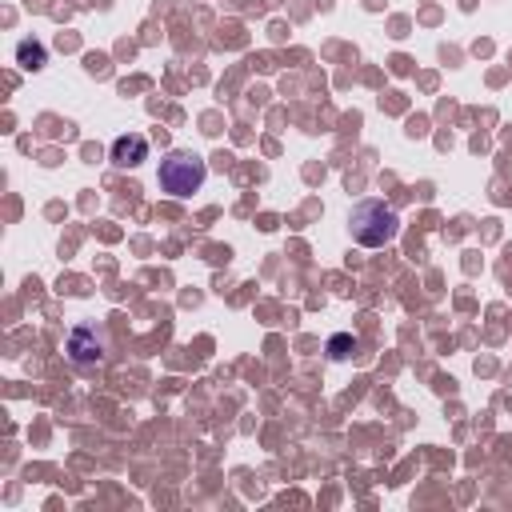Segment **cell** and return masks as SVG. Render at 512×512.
Returning a JSON list of instances; mask_svg holds the SVG:
<instances>
[{
  "mask_svg": "<svg viewBox=\"0 0 512 512\" xmlns=\"http://www.w3.org/2000/svg\"><path fill=\"white\" fill-rule=\"evenodd\" d=\"M204 176H208V168H204V160H196V156H188V152H172V156H164L160 160V188L168 192V196H192L200 184H204Z\"/></svg>",
  "mask_w": 512,
  "mask_h": 512,
  "instance_id": "cell-2",
  "label": "cell"
},
{
  "mask_svg": "<svg viewBox=\"0 0 512 512\" xmlns=\"http://www.w3.org/2000/svg\"><path fill=\"white\" fill-rule=\"evenodd\" d=\"M352 224V240L364 244V248H384L388 240H396L400 232V216L384 204V200H360L348 216Z\"/></svg>",
  "mask_w": 512,
  "mask_h": 512,
  "instance_id": "cell-1",
  "label": "cell"
},
{
  "mask_svg": "<svg viewBox=\"0 0 512 512\" xmlns=\"http://www.w3.org/2000/svg\"><path fill=\"white\" fill-rule=\"evenodd\" d=\"M88 340H92V328H76L72 332V340H68V352H72V360H80V364H92V360H100L104 356V348H100V340L88 348Z\"/></svg>",
  "mask_w": 512,
  "mask_h": 512,
  "instance_id": "cell-4",
  "label": "cell"
},
{
  "mask_svg": "<svg viewBox=\"0 0 512 512\" xmlns=\"http://www.w3.org/2000/svg\"><path fill=\"white\" fill-rule=\"evenodd\" d=\"M16 56H20V64H24V68H40V64H44V48H40V44H32V40H20Z\"/></svg>",
  "mask_w": 512,
  "mask_h": 512,
  "instance_id": "cell-5",
  "label": "cell"
},
{
  "mask_svg": "<svg viewBox=\"0 0 512 512\" xmlns=\"http://www.w3.org/2000/svg\"><path fill=\"white\" fill-rule=\"evenodd\" d=\"M148 156V140L144 136H116L112 140V164L116 168H136Z\"/></svg>",
  "mask_w": 512,
  "mask_h": 512,
  "instance_id": "cell-3",
  "label": "cell"
},
{
  "mask_svg": "<svg viewBox=\"0 0 512 512\" xmlns=\"http://www.w3.org/2000/svg\"><path fill=\"white\" fill-rule=\"evenodd\" d=\"M348 344H356V340H348V336H336V340H332V356H344L340 348H348Z\"/></svg>",
  "mask_w": 512,
  "mask_h": 512,
  "instance_id": "cell-6",
  "label": "cell"
}]
</instances>
